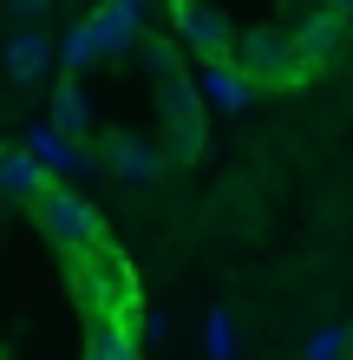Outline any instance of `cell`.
<instances>
[{"label":"cell","instance_id":"5","mask_svg":"<svg viewBox=\"0 0 353 360\" xmlns=\"http://www.w3.org/2000/svg\"><path fill=\"white\" fill-rule=\"evenodd\" d=\"M177 33H183V46H190L197 59H210V66H222L229 46H236V27L210 7V0H177Z\"/></svg>","mask_w":353,"mask_h":360},{"label":"cell","instance_id":"1","mask_svg":"<svg viewBox=\"0 0 353 360\" xmlns=\"http://www.w3.org/2000/svg\"><path fill=\"white\" fill-rule=\"evenodd\" d=\"M151 66H157V105H164V151L171 158H197V144H203V105H197V86L171 66V53H151Z\"/></svg>","mask_w":353,"mask_h":360},{"label":"cell","instance_id":"14","mask_svg":"<svg viewBox=\"0 0 353 360\" xmlns=\"http://www.w3.org/2000/svg\"><path fill=\"white\" fill-rule=\"evenodd\" d=\"M203 354H210V360H236V321H229V308H210V321H203Z\"/></svg>","mask_w":353,"mask_h":360},{"label":"cell","instance_id":"6","mask_svg":"<svg viewBox=\"0 0 353 360\" xmlns=\"http://www.w3.org/2000/svg\"><path fill=\"white\" fill-rule=\"evenodd\" d=\"M53 59H59V39H53L46 27H13L7 46H0V66H7V79H13L20 92L39 86V79L53 72Z\"/></svg>","mask_w":353,"mask_h":360},{"label":"cell","instance_id":"12","mask_svg":"<svg viewBox=\"0 0 353 360\" xmlns=\"http://www.w3.org/2000/svg\"><path fill=\"white\" fill-rule=\"evenodd\" d=\"M53 131H66L72 144L92 131V98H86V86H79V79H66V86L53 92Z\"/></svg>","mask_w":353,"mask_h":360},{"label":"cell","instance_id":"20","mask_svg":"<svg viewBox=\"0 0 353 360\" xmlns=\"http://www.w3.org/2000/svg\"><path fill=\"white\" fill-rule=\"evenodd\" d=\"M124 7H138V13H144V0H124Z\"/></svg>","mask_w":353,"mask_h":360},{"label":"cell","instance_id":"18","mask_svg":"<svg viewBox=\"0 0 353 360\" xmlns=\"http://www.w3.org/2000/svg\"><path fill=\"white\" fill-rule=\"evenodd\" d=\"M138 328H144V341H171V308H151Z\"/></svg>","mask_w":353,"mask_h":360},{"label":"cell","instance_id":"17","mask_svg":"<svg viewBox=\"0 0 353 360\" xmlns=\"http://www.w3.org/2000/svg\"><path fill=\"white\" fill-rule=\"evenodd\" d=\"M7 13L20 20V27H46V13H53V0H7Z\"/></svg>","mask_w":353,"mask_h":360},{"label":"cell","instance_id":"2","mask_svg":"<svg viewBox=\"0 0 353 360\" xmlns=\"http://www.w3.org/2000/svg\"><path fill=\"white\" fill-rule=\"evenodd\" d=\"M236 66L255 86H301L307 79V59L295 46V33H281V27H248L242 46H236Z\"/></svg>","mask_w":353,"mask_h":360},{"label":"cell","instance_id":"9","mask_svg":"<svg viewBox=\"0 0 353 360\" xmlns=\"http://www.w3.org/2000/svg\"><path fill=\"white\" fill-rule=\"evenodd\" d=\"M288 33H295V46H301V59H307V66H321V59L340 46V33H347V13H334V7H314V13H301Z\"/></svg>","mask_w":353,"mask_h":360},{"label":"cell","instance_id":"8","mask_svg":"<svg viewBox=\"0 0 353 360\" xmlns=\"http://www.w3.org/2000/svg\"><path fill=\"white\" fill-rule=\"evenodd\" d=\"M27 151L46 164V171H98V151L72 144L66 131H53V118L46 124H27Z\"/></svg>","mask_w":353,"mask_h":360},{"label":"cell","instance_id":"4","mask_svg":"<svg viewBox=\"0 0 353 360\" xmlns=\"http://www.w3.org/2000/svg\"><path fill=\"white\" fill-rule=\"evenodd\" d=\"M164 164H171V151L151 138H131V131H112L105 144H98V171L118 177V184H157Z\"/></svg>","mask_w":353,"mask_h":360},{"label":"cell","instance_id":"13","mask_svg":"<svg viewBox=\"0 0 353 360\" xmlns=\"http://www.w3.org/2000/svg\"><path fill=\"white\" fill-rule=\"evenodd\" d=\"M138 341L144 334H131L124 321H98L92 341H86V360H138Z\"/></svg>","mask_w":353,"mask_h":360},{"label":"cell","instance_id":"19","mask_svg":"<svg viewBox=\"0 0 353 360\" xmlns=\"http://www.w3.org/2000/svg\"><path fill=\"white\" fill-rule=\"evenodd\" d=\"M321 7H334V13H353V0H321Z\"/></svg>","mask_w":353,"mask_h":360},{"label":"cell","instance_id":"15","mask_svg":"<svg viewBox=\"0 0 353 360\" xmlns=\"http://www.w3.org/2000/svg\"><path fill=\"white\" fill-rule=\"evenodd\" d=\"M59 59H66L72 72H79V66H92V59H98V33H92V20H79V27H72L66 39H59Z\"/></svg>","mask_w":353,"mask_h":360},{"label":"cell","instance_id":"10","mask_svg":"<svg viewBox=\"0 0 353 360\" xmlns=\"http://www.w3.org/2000/svg\"><path fill=\"white\" fill-rule=\"evenodd\" d=\"M255 79H248L242 66H229V59H222V66H210L203 72V98L210 105H222V112H248V105H255Z\"/></svg>","mask_w":353,"mask_h":360},{"label":"cell","instance_id":"11","mask_svg":"<svg viewBox=\"0 0 353 360\" xmlns=\"http://www.w3.org/2000/svg\"><path fill=\"white\" fill-rule=\"evenodd\" d=\"M92 33H98V53H124V46L144 33V13L124 7V0H105V7L92 13Z\"/></svg>","mask_w":353,"mask_h":360},{"label":"cell","instance_id":"16","mask_svg":"<svg viewBox=\"0 0 353 360\" xmlns=\"http://www.w3.org/2000/svg\"><path fill=\"white\" fill-rule=\"evenodd\" d=\"M347 341H353V334H347L340 321H327L314 341H307V360H347Z\"/></svg>","mask_w":353,"mask_h":360},{"label":"cell","instance_id":"3","mask_svg":"<svg viewBox=\"0 0 353 360\" xmlns=\"http://www.w3.org/2000/svg\"><path fill=\"white\" fill-rule=\"evenodd\" d=\"M33 223L46 229V243H59L66 256H86V249H98V210L79 197V190H46V197L33 203Z\"/></svg>","mask_w":353,"mask_h":360},{"label":"cell","instance_id":"7","mask_svg":"<svg viewBox=\"0 0 353 360\" xmlns=\"http://www.w3.org/2000/svg\"><path fill=\"white\" fill-rule=\"evenodd\" d=\"M46 164H39L27 144H0V197H20V203H39L46 197Z\"/></svg>","mask_w":353,"mask_h":360}]
</instances>
